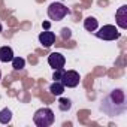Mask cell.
<instances>
[{
	"label": "cell",
	"instance_id": "obj_1",
	"mask_svg": "<svg viewBox=\"0 0 127 127\" xmlns=\"http://www.w3.org/2000/svg\"><path fill=\"white\" fill-rule=\"evenodd\" d=\"M100 109L108 115V117H120L127 111V100L126 94L121 88L112 90L106 97H103Z\"/></svg>",
	"mask_w": 127,
	"mask_h": 127
},
{
	"label": "cell",
	"instance_id": "obj_2",
	"mask_svg": "<svg viewBox=\"0 0 127 127\" xmlns=\"http://www.w3.org/2000/svg\"><path fill=\"white\" fill-rule=\"evenodd\" d=\"M54 120H55L54 112L49 108H40L33 115V123L37 127H49L54 124Z\"/></svg>",
	"mask_w": 127,
	"mask_h": 127
},
{
	"label": "cell",
	"instance_id": "obj_3",
	"mask_svg": "<svg viewBox=\"0 0 127 127\" xmlns=\"http://www.w3.org/2000/svg\"><path fill=\"white\" fill-rule=\"evenodd\" d=\"M67 14H69V9L63 3H60V2H54L48 8V17L52 21H61Z\"/></svg>",
	"mask_w": 127,
	"mask_h": 127
},
{
	"label": "cell",
	"instance_id": "obj_4",
	"mask_svg": "<svg viewBox=\"0 0 127 127\" xmlns=\"http://www.w3.org/2000/svg\"><path fill=\"white\" fill-rule=\"evenodd\" d=\"M96 36L99 39H103V40H117V39H120L121 33L118 32V29L115 26L106 24V26L100 27L99 32H96Z\"/></svg>",
	"mask_w": 127,
	"mask_h": 127
},
{
	"label": "cell",
	"instance_id": "obj_5",
	"mask_svg": "<svg viewBox=\"0 0 127 127\" xmlns=\"http://www.w3.org/2000/svg\"><path fill=\"white\" fill-rule=\"evenodd\" d=\"M81 81V76L76 70H64L60 78V82L64 85V88H75Z\"/></svg>",
	"mask_w": 127,
	"mask_h": 127
},
{
	"label": "cell",
	"instance_id": "obj_6",
	"mask_svg": "<svg viewBox=\"0 0 127 127\" xmlns=\"http://www.w3.org/2000/svg\"><path fill=\"white\" fill-rule=\"evenodd\" d=\"M48 64L55 70V69H61V67H64L66 64V58L63 54L60 52H52L48 55Z\"/></svg>",
	"mask_w": 127,
	"mask_h": 127
},
{
	"label": "cell",
	"instance_id": "obj_7",
	"mask_svg": "<svg viewBox=\"0 0 127 127\" xmlns=\"http://www.w3.org/2000/svg\"><path fill=\"white\" fill-rule=\"evenodd\" d=\"M115 23L121 30L127 29V5H123L115 12Z\"/></svg>",
	"mask_w": 127,
	"mask_h": 127
},
{
	"label": "cell",
	"instance_id": "obj_8",
	"mask_svg": "<svg viewBox=\"0 0 127 127\" xmlns=\"http://www.w3.org/2000/svg\"><path fill=\"white\" fill-rule=\"evenodd\" d=\"M39 42L42 43V46L49 48V46H52L54 42H55V34H54L52 32H49V30H45V32H42V33L39 34Z\"/></svg>",
	"mask_w": 127,
	"mask_h": 127
},
{
	"label": "cell",
	"instance_id": "obj_9",
	"mask_svg": "<svg viewBox=\"0 0 127 127\" xmlns=\"http://www.w3.org/2000/svg\"><path fill=\"white\" fill-rule=\"evenodd\" d=\"M14 58V51L11 46H2L0 48V61L3 63H8V61H12Z\"/></svg>",
	"mask_w": 127,
	"mask_h": 127
},
{
	"label": "cell",
	"instance_id": "obj_10",
	"mask_svg": "<svg viewBox=\"0 0 127 127\" xmlns=\"http://www.w3.org/2000/svg\"><path fill=\"white\" fill-rule=\"evenodd\" d=\"M84 27H85L87 32H96L99 29V23L94 17H87L84 20Z\"/></svg>",
	"mask_w": 127,
	"mask_h": 127
},
{
	"label": "cell",
	"instance_id": "obj_11",
	"mask_svg": "<svg viewBox=\"0 0 127 127\" xmlns=\"http://www.w3.org/2000/svg\"><path fill=\"white\" fill-rule=\"evenodd\" d=\"M63 91H64V85H63L60 81H54L51 84V87H49V93L52 96H61Z\"/></svg>",
	"mask_w": 127,
	"mask_h": 127
},
{
	"label": "cell",
	"instance_id": "obj_12",
	"mask_svg": "<svg viewBox=\"0 0 127 127\" xmlns=\"http://www.w3.org/2000/svg\"><path fill=\"white\" fill-rule=\"evenodd\" d=\"M11 121H12V111L11 109L5 108V109L0 111V123L2 124H9Z\"/></svg>",
	"mask_w": 127,
	"mask_h": 127
},
{
	"label": "cell",
	"instance_id": "obj_13",
	"mask_svg": "<svg viewBox=\"0 0 127 127\" xmlns=\"http://www.w3.org/2000/svg\"><path fill=\"white\" fill-rule=\"evenodd\" d=\"M24 66H26V60L23 57H15L14 55V58H12V67H14V70H23Z\"/></svg>",
	"mask_w": 127,
	"mask_h": 127
},
{
	"label": "cell",
	"instance_id": "obj_14",
	"mask_svg": "<svg viewBox=\"0 0 127 127\" xmlns=\"http://www.w3.org/2000/svg\"><path fill=\"white\" fill-rule=\"evenodd\" d=\"M58 108H60V111H63V112H66V111H69V109L72 108V102H70L69 99H64V97H60V100H58Z\"/></svg>",
	"mask_w": 127,
	"mask_h": 127
},
{
	"label": "cell",
	"instance_id": "obj_15",
	"mask_svg": "<svg viewBox=\"0 0 127 127\" xmlns=\"http://www.w3.org/2000/svg\"><path fill=\"white\" fill-rule=\"evenodd\" d=\"M63 72H64V67H61V69H55V70H54V75H52V79H54V81H60V78H61Z\"/></svg>",
	"mask_w": 127,
	"mask_h": 127
},
{
	"label": "cell",
	"instance_id": "obj_16",
	"mask_svg": "<svg viewBox=\"0 0 127 127\" xmlns=\"http://www.w3.org/2000/svg\"><path fill=\"white\" fill-rule=\"evenodd\" d=\"M70 36H72V32H70V29H67V27H64V29H63L61 30V37L63 39H70Z\"/></svg>",
	"mask_w": 127,
	"mask_h": 127
},
{
	"label": "cell",
	"instance_id": "obj_17",
	"mask_svg": "<svg viewBox=\"0 0 127 127\" xmlns=\"http://www.w3.org/2000/svg\"><path fill=\"white\" fill-rule=\"evenodd\" d=\"M43 27H45V29H48V27H49V23H48V21H46V23H43Z\"/></svg>",
	"mask_w": 127,
	"mask_h": 127
},
{
	"label": "cell",
	"instance_id": "obj_18",
	"mask_svg": "<svg viewBox=\"0 0 127 127\" xmlns=\"http://www.w3.org/2000/svg\"><path fill=\"white\" fill-rule=\"evenodd\" d=\"M2 30H3V29H2V24H0V33H2Z\"/></svg>",
	"mask_w": 127,
	"mask_h": 127
},
{
	"label": "cell",
	"instance_id": "obj_19",
	"mask_svg": "<svg viewBox=\"0 0 127 127\" xmlns=\"http://www.w3.org/2000/svg\"><path fill=\"white\" fill-rule=\"evenodd\" d=\"M0 79H2V70H0Z\"/></svg>",
	"mask_w": 127,
	"mask_h": 127
}]
</instances>
